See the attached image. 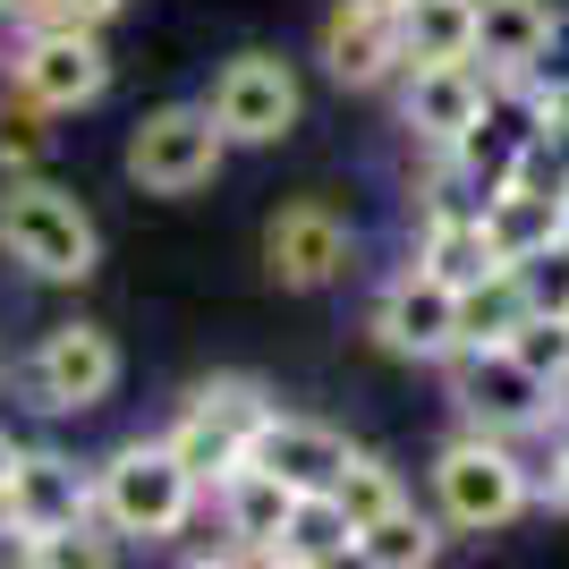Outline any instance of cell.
<instances>
[{"label":"cell","instance_id":"cell-16","mask_svg":"<svg viewBox=\"0 0 569 569\" xmlns=\"http://www.w3.org/2000/svg\"><path fill=\"white\" fill-rule=\"evenodd\" d=\"M349 459H357L349 433L323 426V417H298V408H281V417L256 433V468H272L289 493H332L340 476H349Z\"/></svg>","mask_w":569,"mask_h":569},{"label":"cell","instance_id":"cell-26","mask_svg":"<svg viewBox=\"0 0 569 569\" xmlns=\"http://www.w3.org/2000/svg\"><path fill=\"white\" fill-rule=\"evenodd\" d=\"M501 349L519 357L536 382H552V391H569V315H527L519 332L501 340Z\"/></svg>","mask_w":569,"mask_h":569},{"label":"cell","instance_id":"cell-14","mask_svg":"<svg viewBox=\"0 0 569 569\" xmlns=\"http://www.w3.org/2000/svg\"><path fill=\"white\" fill-rule=\"evenodd\" d=\"M315 60H323V77H332L340 94H382V86H400V77H408L400 18H366V9L332 0L323 26H315Z\"/></svg>","mask_w":569,"mask_h":569},{"label":"cell","instance_id":"cell-38","mask_svg":"<svg viewBox=\"0 0 569 569\" xmlns=\"http://www.w3.org/2000/svg\"><path fill=\"white\" fill-rule=\"evenodd\" d=\"M552 433H561V442H569V400H561V426H552Z\"/></svg>","mask_w":569,"mask_h":569},{"label":"cell","instance_id":"cell-34","mask_svg":"<svg viewBox=\"0 0 569 569\" xmlns=\"http://www.w3.org/2000/svg\"><path fill=\"white\" fill-rule=\"evenodd\" d=\"M18 459H26V442L9 426H0V493H9V476H18Z\"/></svg>","mask_w":569,"mask_h":569},{"label":"cell","instance_id":"cell-18","mask_svg":"<svg viewBox=\"0 0 569 569\" xmlns=\"http://www.w3.org/2000/svg\"><path fill=\"white\" fill-rule=\"evenodd\" d=\"M213 501H221V536L247 545V552H272L289 536V519H298V493H289L272 468H256V459H247L230 485H213Z\"/></svg>","mask_w":569,"mask_h":569},{"label":"cell","instance_id":"cell-22","mask_svg":"<svg viewBox=\"0 0 569 569\" xmlns=\"http://www.w3.org/2000/svg\"><path fill=\"white\" fill-rule=\"evenodd\" d=\"M51 153H60V128L34 94L0 86V179H43Z\"/></svg>","mask_w":569,"mask_h":569},{"label":"cell","instance_id":"cell-33","mask_svg":"<svg viewBox=\"0 0 569 569\" xmlns=\"http://www.w3.org/2000/svg\"><path fill=\"white\" fill-rule=\"evenodd\" d=\"M0 18H9V34H26V26L60 18V0H0Z\"/></svg>","mask_w":569,"mask_h":569},{"label":"cell","instance_id":"cell-29","mask_svg":"<svg viewBox=\"0 0 569 569\" xmlns=\"http://www.w3.org/2000/svg\"><path fill=\"white\" fill-rule=\"evenodd\" d=\"M527 86H536V94H569V9H552V34H545V51H536Z\"/></svg>","mask_w":569,"mask_h":569},{"label":"cell","instance_id":"cell-31","mask_svg":"<svg viewBox=\"0 0 569 569\" xmlns=\"http://www.w3.org/2000/svg\"><path fill=\"white\" fill-rule=\"evenodd\" d=\"M60 18H77V26H94V34H111V26L128 18V0H60Z\"/></svg>","mask_w":569,"mask_h":569},{"label":"cell","instance_id":"cell-1","mask_svg":"<svg viewBox=\"0 0 569 569\" xmlns=\"http://www.w3.org/2000/svg\"><path fill=\"white\" fill-rule=\"evenodd\" d=\"M0 256L43 289H86L102 272V221L60 179H0Z\"/></svg>","mask_w":569,"mask_h":569},{"label":"cell","instance_id":"cell-28","mask_svg":"<svg viewBox=\"0 0 569 569\" xmlns=\"http://www.w3.org/2000/svg\"><path fill=\"white\" fill-rule=\"evenodd\" d=\"M519 281H527V307H536V315H569V238L545 247V256H527Z\"/></svg>","mask_w":569,"mask_h":569},{"label":"cell","instance_id":"cell-15","mask_svg":"<svg viewBox=\"0 0 569 569\" xmlns=\"http://www.w3.org/2000/svg\"><path fill=\"white\" fill-rule=\"evenodd\" d=\"M0 519H18L26 536L94 519V468H77L69 451H26L18 476H9V493H0Z\"/></svg>","mask_w":569,"mask_h":569},{"label":"cell","instance_id":"cell-10","mask_svg":"<svg viewBox=\"0 0 569 569\" xmlns=\"http://www.w3.org/2000/svg\"><path fill=\"white\" fill-rule=\"evenodd\" d=\"M442 382H451V400H459V426L510 433V442L561 426V391L536 382L510 349H451L442 357Z\"/></svg>","mask_w":569,"mask_h":569},{"label":"cell","instance_id":"cell-23","mask_svg":"<svg viewBox=\"0 0 569 569\" xmlns=\"http://www.w3.org/2000/svg\"><path fill=\"white\" fill-rule=\"evenodd\" d=\"M442 536H451V527L433 519V510L400 501L391 519H375L366 536H357V552H366L375 569H433V561H442Z\"/></svg>","mask_w":569,"mask_h":569},{"label":"cell","instance_id":"cell-21","mask_svg":"<svg viewBox=\"0 0 569 569\" xmlns=\"http://www.w3.org/2000/svg\"><path fill=\"white\" fill-rule=\"evenodd\" d=\"M527 281H519V263H493L485 281L459 289V349H501V340L527 323Z\"/></svg>","mask_w":569,"mask_h":569},{"label":"cell","instance_id":"cell-12","mask_svg":"<svg viewBox=\"0 0 569 569\" xmlns=\"http://www.w3.org/2000/svg\"><path fill=\"white\" fill-rule=\"evenodd\" d=\"M493 102V69H476V60H451V69H408L391 86V111H400V137L417 153H451L468 137L476 119Z\"/></svg>","mask_w":569,"mask_h":569},{"label":"cell","instance_id":"cell-5","mask_svg":"<svg viewBox=\"0 0 569 569\" xmlns=\"http://www.w3.org/2000/svg\"><path fill=\"white\" fill-rule=\"evenodd\" d=\"M119 170H128V188H137V196L179 204V196H204L221 170H230V137L213 128L204 94H196V102H153V111H137L128 144H119Z\"/></svg>","mask_w":569,"mask_h":569},{"label":"cell","instance_id":"cell-17","mask_svg":"<svg viewBox=\"0 0 569 569\" xmlns=\"http://www.w3.org/2000/svg\"><path fill=\"white\" fill-rule=\"evenodd\" d=\"M408 263H426L433 281L468 289V281H485L501 256H493V238H485V213H476V204H433V213H417V247H408Z\"/></svg>","mask_w":569,"mask_h":569},{"label":"cell","instance_id":"cell-2","mask_svg":"<svg viewBox=\"0 0 569 569\" xmlns=\"http://www.w3.org/2000/svg\"><path fill=\"white\" fill-rule=\"evenodd\" d=\"M426 485H433V519L451 536H501L510 519L536 510V459L510 433H485V426H459L433 451Z\"/></svg>","mask_w":569,"mask_h":569},{"label":"cell","instance_id":"cell-36","mask_svg":"<svg viewBox=\"0 0 569 569\" xmlns=\"http://www.w3.org/2000/svg\"><path fill=\"white\" fill-rule=\"evenodd\" d=\"M349 9H366V18H408V0H349Z\"/></svg>","mask_w":569,"mask_h":569},{"label":"cell","instance_id":"cell-4","mask_svg":"<svg viewBox=\"0 0 569 569\" xmlns=\"http://www.w3.org/2000/svg\"><path fill=\"white\" fill-rule=\"evenodd\" d=\"M272 417H281V400H272L263 375H204L179 391V417L162 426V442L196 468V485H230L256 459V433Z\"/></svg>","mask_w":569,"mask_h":569},{"label":"cell","instance_id":"cell-40","mask_svg":"<svg viewBox=\"0 0 569 569\" xmlns=\"http://www.w3.org/2000/svg\"><path fill=\"white\" fill-rule=\"evenodd\" d=\"M561 400H569V391H561Z\"/></svg>","mask_w":569,"mask_h":569},{"label":"cell","instance_id":"cell-19","mask_svg":"<svg viewBox=\"0 0 569 569\" xmlns=\"http://www.w3.org/2000/svg\"><path fill=\"white\" fill-rule=\"evenodd\" d=\"M552 34V0H476V69L527 77Z\"/></svg>","mask_w":569,"mask_h":569},{"label":"cell","instance_id":"cell-3","mask_svg":"<svg viewBox=\"0 0 569 569\" xmlns=\"http://www.w3.org/2000/svg\"><path fill=\"white\" fill-rule=\"evenodd\" d=\"M196 501H204V485H196V468L170 451L162 433H153V442H144V433L119 442L94 468V519L111 527L119 545H170V536H188Z\"/></svg>","mask_w":569,"mask_h":569},{"label":"cell","instance_id":"cell-39","mask_svg":"<svg viewBox=\"0 0 569 569\" xmlns=\"http://www.w3.org/2000/svg\"><path fill=\"white\" fill-rule=\"evenodd\" d=\"M0 375H9V366H0Z\"/></svg>","mask_w":569,"mask_h":569},{"label":"cell","instance_id":"cell-8","mask_svg":"<svg viewBox=\"0 0 569 569\" xmlns=\"http://www.w3.org/2000/svg\"><path fill=\"white\" fill-rule=\"evenodd\" d=\"M0 60H9V86L34 94L51 119H77L111 94V51H102L94 26H77V18H43V26H26V34H9Z\"/></svg>","mask_w":569,"mask_h":569},{"label":"cell","instance_id":"cell-7","mask_svg":"<svg viewBox=\"0 0 569 569\" xmlns=\"http://www.w3.org/2000/svg\"><path fill=\"white\" fill-rule=\"evenodd\" d=\"M119 375H128L119 340L102 332V323H86V315L43 323L34 349L18 357V391H26V408H43V417H94L119 391Z\"/></svg>","mask_w":569,"mask_h":569},{"label":"cell","instance_id":"cell-37","mask_svg":"<svg viewBox=\"0 0 569 569\" xmlns=\"http://www.w3.org/2000/svg\"><path fill=\"white\" fill-rule=\"evenodd\" d=\"M323 569H375V561H366V552L349 545V552H340V561H323Z\"/></svg>","mask_w":569,"mask_h":569},{"label":"cell","instance_id":"cell-24","mask_svg":"<svg viewBox=\"0 0 569 569\" xmlns=\"http://www.w3.org/2000/svg\"><path fill=\"white\" fill-rule=\"evenodd\" d=\"M332 501L349 510V527H357V536H366L375 519H391V510L408 501V476L391 468L382 451H366V442H357V459H349V476L332 485Z\"/></svg>","mask_w":569,"mask_h":569},{"label":"cell","instance_id":"cell-35","mask_svg":"<svg viewBox=\"0 0 569 569\" xmlns=\"http://www.w3.org/2000/svg\"><path fill=\"white\" fill-rule=\"evenodd\" d=\"M256 569H315V561H298V552H281V545H272V552H256Z\"/></svg>","mask_w":569,"mask_h":569},{"label":"cell","instance_id":"cell-20","mask_svg":"<svg viewBox=\"0 0 569 569\" xmlns=\"http://www.w3.org/2000/svg\"><path fill=\"white\" fill-rule=\"evenodd\" d=\"M400 51H408V69H451V60H476V0H408Z\"/></svg>","mask_w":569,"mask_h":569},{"label":"cell","instance_id":"cell-30","mask_svg":"<svg viewBox=\"0 0 569 569\" xmlns=\"http://www.w3.org/2000/svg\"><path fill=\"white\" fill-rule=\"evenodd\" d=\"M536 510L569 519V442H561V433H552V451L536 459Z\"/></svg>","mask_w":569,"mask_h":569},{"label":"cell","instance_id":"cell-11","mask_svg":"<svg viewBox=\"0 0 569 569\" xmlns=\"http://www.w3.org/2000/svg\"><path fill=\"white\" fill-rule=\"evenodd\" d=\"M366 340L400 366H442L459 349V289L433 281L426 263H400L382 272L375 298H366Z\"/></svg>","mask_w":569,"mask_h":569},{"label":"cell","instance_id":"cell-13","mask_svg":"<svg viewBox=\"0 0 569 569\" xmlns=\"http://www.w3.org/2000/svg\"><path fill=\"white\" fill-rule=\"evenodd\" d=\"M485 238H493L501 263H527V256H545V247H561L569 238V170H552L536 153L510 188L485 196Z\"/></svg>","mask_w":569,"mask_h":569},{"label":"cell","instance_id":"cell-9","mask_svg":"<svg viewBox=\"0 0 569 569\" xmlns=\"http://www.w3.org/2000/svg\"><path fill=\"white\" fill-rule=\"evenodd\" d=\"M263 272L298 298L315 289H340L357 272V221L340 213L332 196H289L263 213Z\"/></svg>","mask_w":569,"mask_h":569},{"label":"cell","instance_id":"cell-6","mask_svg":"<svg viewBox=\"0 0 569 569\" xmlns=\"http://www.w3.org/2000/svg\"><path fill=\"white\" fill-rule=\"evenodd\" d=\"M204 111H213V128L230 137V153H272V144H289L307 128V77L272 43H247L213 69Z\"/></svg>","mask_w":569,"mask_h":569},{"label":"cell","instance_id":"cell-27","mask_svg":"<svg viewBox=\"0 0 569 569\" xmlns=\"http://www.w3.org/2000/svg\"><path fill=\"white\" fill-rule=\"evenodd\" d=\"M43 569H119V536L102 519L51 527V536H43Z\"/></svg>","mask_w":569,"mask_h":569},{"label":"cell","instance_id":"cell-32","mask_svg":"<svg viewBox=\"0 0 569 569\" xmlns=\"http://www.w3.org/2000/svg\"><path fill=\"white\" fill-rule=\"evenodd\" d=\"M179 569H256V552H247V545H204V552H188Z\"/></svg>","mask_w":569,"mask_h":569},{"label":"cell","instance_id":"cell-25","mask_svg":"<svg viewBox=\"0 0 569 569\" xmlns=\"http://www.w3.org/2000/svg\"><path fill=\"white\" fill-rule=\"evenodd\" d=\"M357 545V527H349V510H340L332 493H298V519H289V536H281V552H298V561H340V552Z\"/></svg>","mask_w":569,"mask_h":569}]
</instances>
